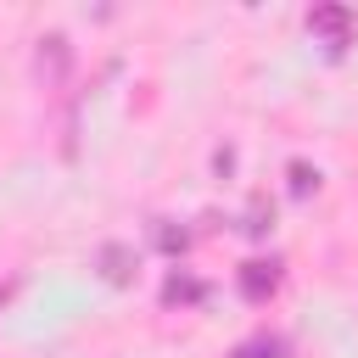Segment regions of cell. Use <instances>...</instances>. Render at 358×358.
<instances>
[{
	"label": "cell",
	"instance_id": "52a82bcc",
	"mask_svg": "<svg viewBox=\"0 0 358 358\" xmlns=\"http://www.w3.org/2000/svg\"><path fill=\"white\" fill-rule=\"evenodd\" d=\"M313 185H319V168H308V162H291V190H296V196H308Z\"/></svg>",
	"mask_w": 358,
	"mask_h": 358
},
{
	"label": "cell",
	"instance_id": "9c48e42d",
	"mask_svg": "<svg viewBox=\"0 0 358 358\" xmlns=\"http://www.w3.org/2000/svg\"><path fill=\"white\" fill-rule=\"evenodd\" d=\"M185 241H190L185 229H168V224H157V246H162V252H185Z\"/></svg>",
	"mask_w": 358,
	"mask_h": 358
},
{
	"label": "cell",
	"instance_id": "8992f818",
	"mask_svg": "<svg viewBox=\"0 0 358 358\" xmlns=\"http://www.w3.org/2000/svg\"><path fill=\"white\" fill-rule=\"evenodd\" d=\"M162 302H201V285H196L190 274H173V280L162 285Z\"/></svg>",
	"mask_w": 358,
	"mask_h": 358
},
{
	"label": "cell",
	"instance_id": "5b68a950",
	"mask_svg": "<svg viewBox=\"0 0 358 358\" xmlns=\"http://www.w3.org/2000/svg\"><path fill=\"white\" fill-rule=\"evenodd\" d=\"M229 358H285V341L263 330V336H246V341H241V347H235Z\"/></svg>",
	"mask_w": 358,
	"mask_h": 358
},
{
	"label": "cell",
	"instance_id": "7a4b0ae2",
	"mask_svg": "<svg viewBox=\"0 0 358 358\" xmlns=\"http://www.w3.org/2000/svg\"><path fill=\"white\" fill-rule=\"evenodd\" d=\"M67 67H73V45H67V34H45L39 50H34V73H39L45 84H62Z\"/></svg>",
	"mask_w": 358,
	"mask_h": 358
},
{
	"label": "cell",
	"instance_id": "277c9868",
	"mask_svg": "<svg viewBox=\"0 0 358 358\" xmlns=\"http://www.w3.org/2000/svg\"><path fill=\"white\" fill-rule=\"evenodd\" d=\"M235 285H241V296L246 302H268L274 291H280V263L268 257H252V263H241V274H235Z\"/></svg>",
	"mask_w": 358,
	"mask_h": 358
},
{
	"label": "cell",
	"instance_id": "ba28073f",
	"mask_svg": "<svg viewBox=\"0 0 358 358\" xmlns=\"http://www.w3.org/2000/svg\"><path fill=\"white\" fill-rule=\"evenodd\" d=\"M268 224H274V207H263V201H252V213H246V229H252V235H263Z\"/></svg>",
	"mask_w": 358,
	"mask_h": 358
},
{
	"label": "cell",
	"instance_id": "6da1fadb",
	"mask_svg": "<svg viewBox=\"0 0 358 358\" xmlns=\"http://www.w3.org/2000/svg\"><path fill=\"white\" fill-rule=\"evenodd\" d=\"M308 28L330 45V50H347V39H352V28H358V17L347 11V6H313L308 11Z\"/></svg>",
	"mask_w": 358,
	"mask_h": 358
},
{
	"label": "cell",
	"instance_id": "3957f363",
	"mask_svg": "<svg viewBox=\"0 0 358 358\" xmlns=\"http://www.w3.org/2000/svg\"><path fill=\"white\" fill-rule=\"evenodd\" d=\"M95 263H101V280H106V285H134V274H140V257H134V246H123V241H101Z\"/></svg>",
	"mask_w": 358,
	"mask_h": 358
}]
</instances>
